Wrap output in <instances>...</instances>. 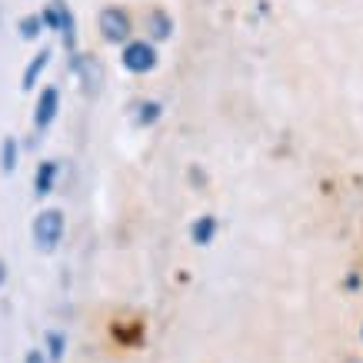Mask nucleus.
<instances>
[{
	"mask_svg": "<svg viewBox=\"0 0 363 363\" xmlns=\"http://www.w3.org/2000/svg\"><path fill=\"white\" fill-rule=\"evenodd\" d=\"M154 64H157V50L147 40H130L123 47V67L130 74H147V70H154Z\"/></svg>",
	"mask_w": 363,
	"mask_h": 363,
	"instance_id": "3",
	"label": "nucleus"
},
{
	"mask_svg": "<svg viewBox=\"0 0 363 363\" xmlns=\"http://www.w3.org/2000/svg\"><path fill=\"white\" fill-rule=\"evenodd\" d=\"M54 180H57V164L54 160H44V164L37 167V177H33V190H37V197H47V194L54 190Z\"/></svg>",
	"mask_w": 363,
	"mask_h": 363,
	"instance_id": "7",
	"label": "nucleus"
},
{
	"mask_svg": "<svg viewBox=\"0 0 363 363\" xmlns=\"http://www.w3.org/2000/svg\"><path fill=\"white\" fill-rule=\"evenodd\" d=\"M157 117H160V104H157V100H150V104H140V113H137V123H140V127L154 123Z\"/></svg>",
	"mask_w": 363,
	"mask_h": 363,
	"instance_id": "12",
	"label": "nucleus"
},
{
	"mask_svg": "<svg viewBox=\"0 0 363 363\" xmlns=\"http://www.w3.org/2000/svg\"><path fill=\"white\" fill-rule=\"evenodd\" d=\"M7 280V267H4V260H0V284Z\"/></svg>",
	"mask_w": 363,
	"mask_h": 363,
	"instance_id": "15",
	"label": "nucleus"
},
{
	"mask_svg": "<svg viewBox=\"0 0 363 363\" xmlns=\"http://www.w3.org/2000/svg\"><path fill=\"white\" fill-rule=\"evenodd\" d=\"M57 107H60V94H57L54 87L40 90V100H37V111H33V123L44 130V127H50L57 117Z\"/></svg>",
	"mask_w": 363,
	"mask_h": 363,
	"instance_id": "5",
	"label": "nucleus"
},
{
	"mask_svg": "<svg viewBox=\"0 0 363 363\" xmlns=\"http://www.w3.org/2000/svg\"><path fill=\"white\" fill-rule=\"evenodd\" d=\"M64 237V213L60 210H40L37 213V220H33V243H37V250H57V243Z\"/></svg>",
	"mask_w": 363,
	"mask_h": 363,
	"instance_id": "1",
	"label": "nucleus"
},
{
	"mask_svg": "<svg viewBox=\"0 0 363 363\" xmlns=\"http://www.w3.org/2000/svg\"><path fill=\"white\" fill-rule=\"evenodd\" d=\"M147 30H150V37H154V40H167V37H170V30H174L170 13L150 11V13H147Z\"/></svg>",
	"mask_w": 363,
	"mask_h": 363,
	"instance_id": "8",
	"label": "nucleus"
},
{
	"mask_svg": "<svg viewBox=\"0 0 363 363\" xmlns=\"http://www.w3.org/2000/svg\"><path fill=\"white\" fill-rule=\"evenodd\" d=\"M47 64H50V47H44V50H40V54H37L30 64H27L21 87H23V90H33V87H37V80H40V74L47 70Z\"/></svg>",
	"mask_w": 363,
	"mask_h": 363,
	"instance_id": "6",
	"label": "nucleus"
},
{
	"mask_svg": "<svg viewBox=\"0 0 363 363\" xmlns=\"http://www.w3.org/2000/svg\"><path fill=\"white\" fill-rule=\"evenodd\" d=\"M13 167H17V143H13V137H7L4 147H0V170L13 174Z\"/></svg>",
	"mask_w": 363,
	"mask_h": 363,
	"instance_id": "10",
	"label": "nucleus"
},
{
	"mask_svg": "<svg viewBox=\"0 0 363 363\" xmlns=\"http://www.w3.org/2000/svg\"><path fill=\"white\" fill-rule=\"evenodd\" d=\"M100 33H104V40L121 44V40L130 37V17H127L121 7H107V11H100Z\"/></svg>",
	"mask_w": 363,
	"mask_h": 363,
	"instance_id": "4",
	"label": "nucleus"
},
{
	"mask_svg": "<svg viewBox=\"0 0 363 363\" xmlns=\"http://www.w3.org/2000/svg\"><path fill=\"white\" fill-rule=\"evenodd\" d=\"M40 27H44V17H40V13L23 17V21H21V37H23V40H33V37H40Z\"/></svg>",
	"mask_w": 363,
	"mask_h": 363,
	"instance_id": "11",
	"label": "nucleus"
},
{
	"mask_svg": "<svg viewBox=\"0 0 363 363\" xmlns=\"http://www.w3.org/2000/svg\"><path fill=\"white\" fill-rule=\"evenodd\" d=\"M64 347L67 340L60 333H47V350H50V360H64Z\"/></svg>",
	"mask_w": 363,
	"mask_h": 363,
	"instance_id": "13",
	"label": "nucleus"
},
{
	"mask_svg": "<svg viewBox=\"0 0 363 363\" xmlns=\"http://www.w3.org/2000/svg\"><path fill=\"white\" fill-rule=\"evenodd\" d=\"M347 363H360V360H347Z\"/></svg>",
	"mask_w": 363,
	"mask_h": 363,
	"instance_id": "16",
	"label": "nucleus"
},
{
	"mask_svg": "<svg viewBox=\"0 0 363 363\" xmlns=\"http://www.w3.org/2000/svg\"><path fill=\"white\" fill-rule=\"evenodd\" d=\"M23 363H47V360H44V353H40V350H30Z\"/></svg>",
	"mask_w": 363,
	"mask_h": 363,
	"instance_id": "14",
	"label": "nucleus"
},
{
	"mask_svg": "<svg viewBox=\"0 0 363 363\" xmlns=\"http://www.w3.org/2000/svg\"><path fill=\"white\" fill-rule=\"evenodd\" d=\"M190 233H194V243H210L213 233H217V220H213V217H200Z\"/></svg>",
	"mask_w": 363,
	"mask_h": 363,
	"instance_id": "9",
	"label": "nucleus"
},
{
	"mask_svg": "<svg viewBox=\"0 0 363 363\" xmlns=\"http://www.w3.org/2000/svg\"><path fill=\"white\" fill-rule=\"evenodd\" d=\"M44 23L47 27H54V30H60V37H64L67 47L77 44V33H74V13L67 11L64 0H50V7L44 11Z\"/></svg>",
	"mask_w": 363,
	"mask_h": 363,
	"instance_id": "2",
	"label": "nucleus"
}]
</instances>
